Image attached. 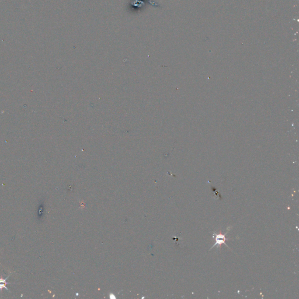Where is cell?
I'll use <instances>...</instances> for the list:
<instances>
[{"label":"cell","mask_w":299,"mask_h":299,"mask_svg":"<svg viewBox=\"0 0 299 299\" xmlns=\"http://www.w3.org/2000/svg\"><path fill=\"white\" fill-rule=\"evenodd\" d=\"M227 233V232H226L225 234H222V233H220L219 234H214V236H215L214 240H215V241H216V243L214 244V246L212 247L211 249H212L215 246L218 245V246H220L222 244H224L226 246H227V244L225 243V241L227 240V239L226 238L225 236H226V235ZM211 249H210V250H211Z\"/></svg>","instance_id":"1"},{"label":"cell","mask_w":299,"mask_h":299,"mask_svg":"<svg viewBox=\"0 0 299 299\" xmlns=\"http://www.w3.org/2000/svg\"><path fill=\"white\" fill-rule=\"evenodd\" d=\"M11 273H11L8 276V277H6L5 279L2 278V277H0V292H1V293L2 292V290L3 289H5L7 291L11 292L9 291V289L7 288V285L8 284H10V283L7 282V279L11 276Z\"/></svg>","instance_id":"2"},{"label":"cell","mask_w":299,"mask_h":299,"mask_svg":"<svg viewBox=\"0 0 299 299\" xmlns=\"http://www.w3.org/2000/svg\"><path fill=\"white\" fill-rule=\"evenodd\" d=\"M0 264H1V263H0Z\"/></svg>","instance_id":"3"}]
</instances>
